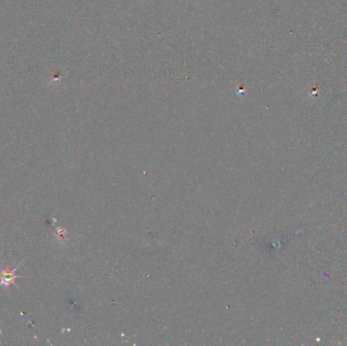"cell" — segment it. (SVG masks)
Segmentation results:
<instances>
[{
    "instance_id": "6da1fadb",
    "label": "cell",
    "mask_w": 347,
    "mask_h": 346,
    "mask_svg": "<svg viewBox=\"0 0 347 346\" xmlns=\"http://www.w3.org/2000/svg\"><path fill=\"white\" fill-rule=\"evenodd\" d=\"M18 268L19 267L12 269V270H9L8 268H5L4 270L1 271V273H0V288H1V287L7 288V287L11 286V284L16 283V279L18 277H19V276H18L16 274Z\"/></svg>"
}]
</instances>
